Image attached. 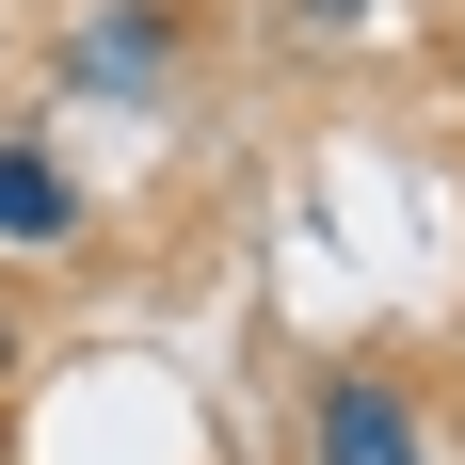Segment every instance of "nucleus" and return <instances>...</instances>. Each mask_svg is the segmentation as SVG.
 I'll use <instances>...</instances> for the list:
<instances>
[{"mask_svg": "<svg viewBox=\"0 0 465 465\" xmlns=\"http://www.w3.org/2000/svg\"><path fill=\"white\" fill-rule=\"evenodd\" d=\"M289 16H305V33H353V16H370V0H289Z\"/></svg>", "mask_w": 465, "mask_h": 465, "instance_id": "nucleus-4", "label": "nucleus"}, {"mask_svg": "<svg viewBox=\"0 0 465 465\" xmlns=\"http://www.w3.org/2000/svg\"><path fill=\"white\" fill-rule=\"evenodd\" d=\"M81 241V177L48 144H0V257H64Z\"/></svg>", "mask_w": 465, "mask_h": 465, "instance_id": "nucleus-3", "label": "nucleus"}, {"mask_svg": "<svg viewBox=\"0 0 465 465\" xmlns=\"http://www.w3.org/2000/svg\"><path fill=\"white\" fill-rule=\"evenodd\" d=\"M305 465H433L418 385H401V370H370V353H337V370L305 385Z\"/></svg>", "mask_w": 465, "mask_h": 465, "instance_id": "nucleus-1", "label": "nucleus"}, {"mask_svg": "<svg viewBox=\"0 0 465 465\" xmlns=\"http://www.w3.org/2000/svg\"><path fill=\"white\" fill-rule=\"evenodd\" d=\"M177 48H193V16L177 0H113V16H81V33H64V96H161L177 81Z\"/></svg>", "mask_w": 465, "mask_h": 465, "instance_id": "nucleus-2", "label": "nucleus"}, {"mask_svg": "<svg viewBox=\"0 0 465 465\" xmlns=\"http://www.w3.org/2000/svg\"><path fill=\"white\" fill-rule=\"evenodd\" d=\"M16 353H33V322H16V289H0V385H16Z\"/></svg>", "mask_w": 465, "mask_h": 465, "instance_id": "nucleus-5", "label": "nucleus"}]
</instances>
